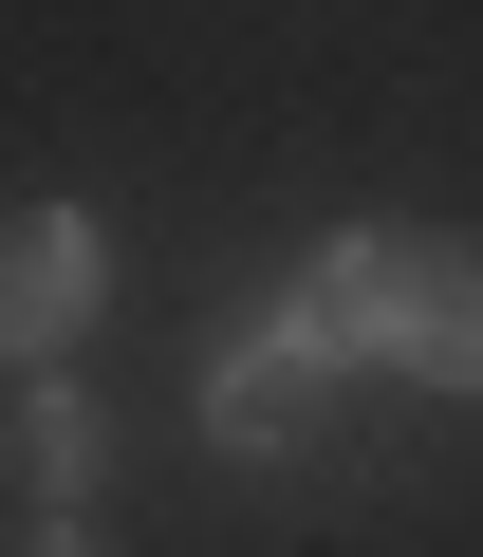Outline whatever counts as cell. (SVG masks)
Listing matches in <instances>:
<instances>
[{
    "instance_id": "1",
    "label": "cell",
    "mask_w": 483,
    "mask_h": 557,
    "mask_svg": "<svg viewBox=\"0 0 483 557\" xmlns=\"http://www.w3.org/2000/svg\"><path fill=\"white\" fill-rule=\"evenodd\" d=\"M372 409H391V372L317 354L298 317H242V335H205V446H223L242 483H298V502L372 483V446H391Z\"/></svg>"
},
{
    "instance_id": "2",
    "label": "cell",
    "mask_w": 483,
    "mask_h": 557,
    "mask_svg": "<svg viewBox=\"0 0 483 557\" xmlns=\"http://www.w3.org/2000/svg\"><path fill=\"white\" fill-rule=\"evenodd\" d=\"M372 354H391V391L483 409V242H465V223H391V260H372Z\"/></svg>"
},
{
    "instance_id": "3",
    "label": "cell",
    "mask_w": 483,
    "mask_h": 557,
    "mask_svg": "<svg viewBox=\"0 0 483 557\" xmlns=\"http://www.w3.org/2000/svg\"><path fill=\"white\" fill-rule=\"evenodd\" d=\"M94 298H112V223L94 205H0V354L57 372L94 335Z\"/></svg>"
},
{
    "instance_id": "4",
    "label": "cell",
    "mask_w": 483,
    "mask_h": 557,
    "mask_svg": "<svg viewBox=\"0 0 483 557\" xmlns=\"http://www.w3.org/2000/svg\"><path fill=\"white\" fill-rule=\"evenodd\" d=\"M0 446H20V483H38V520H94V483H112V409H94L75 372H38V391H20V428H0Z\"/></svg>"
},
{
    "instance_id": "5",
    "label": "cell",
    "mask_w": 483,
    "mask_h": 557,
    "mask_svg": "<svg viewBox=\"0 0 483 557\" xmlns=\"http://www.w3.org/2000/svg\"><path fill=\"white\" fill-rule=\"evenodd\" d=\"M0 557H94V520H20V539H0Z\"/></svg>"
}]
</instances>
